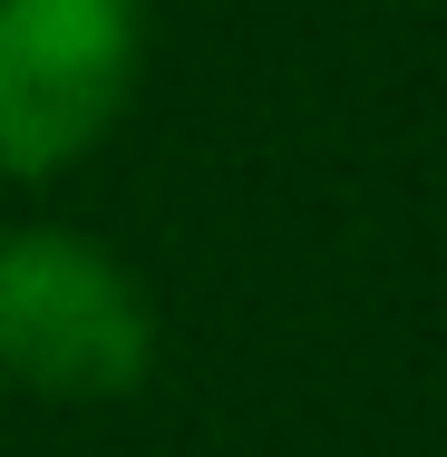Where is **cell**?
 Listing matches in <instances>:
<instances>
[{"mask_svg": "<svg viewBox=\"0 0 447 457\" xmlns=\"http://www.w3.org/2000/svg\"><path fill=\"white\" fill-rule=\"evenodd\" d=\"M156 361L146 292L59 224L0 234V370L39 399H127Z\"/></svg>", "mask_w": 447, "mask_h": 457, "instance_id": "6da1fadb", "label": "cell"}, {"mask_svg": "<svg viewBox=\"0 0 447 457\" xmlns=\"http://www.w3.org/2000/svg\"><path fill=\"white\" fill-rule=\"evenodd\" d=\"M137 79V0H0V166L59 176L117 127Z\"/></svg>", "mask_w": 447, "mask_h": 457, "instance_id": "7a4b0ae2", "label": "cell"}]
</instances>
